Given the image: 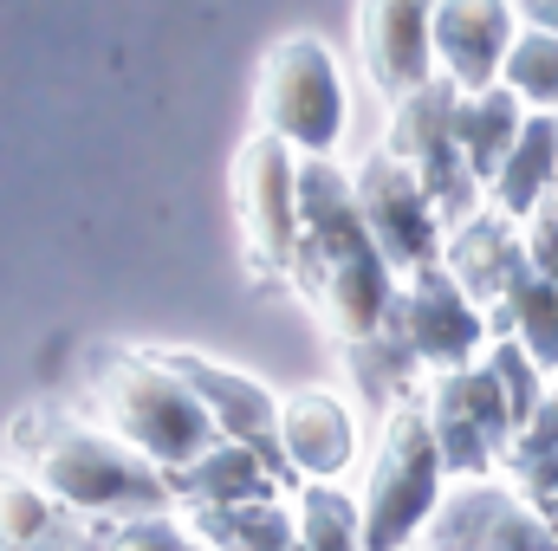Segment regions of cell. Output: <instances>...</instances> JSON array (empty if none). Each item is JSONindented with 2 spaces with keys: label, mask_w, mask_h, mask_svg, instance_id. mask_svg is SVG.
<instances>
[{
  "label": "cell",
  "mask_w": 558,
  "mask_h": 551,
  "mask_svg": "<svg viewBox=\"0 0 558 551\" xmlns=\"http://www.w3.org/2000/svg\"><path fill=\"white\" fill-rule=\"evenodd\" d=\"M428 13H435V0H364L357 7V39H364V65L377 78V91L410 98L428 85V72H435Z\"/></svg>",
  "instance_id": "5bb4252c"
},
{
  "label": "cell",
  "mask_w": 558,
  "mask_h": 551,
  "mask_svg": "<svg viewBox=\"0 0 558 551\" xmlns=\"http://www.w3.org/2000/svg\"><path fill=\"white\" fill-rule=\"evenodd\" d=\"M454 105H461V91H454L448 78H441V85L428 78L422 91L397 98L390 156L422 182V195L435 201V215H448V221L461 228V221H474L481 182H474V169H468V156H461V137H454Z\"/></svg>",
  "instance_id": "8992f818"
},
{
  "label": "cell",
  "mask_w": 558,
  "mask_h": 551,
  "mask_svg": "<svg viewBox=\"0 0 558 551\" xmlns=\"http://www.w3.org/2000/svg\"><path fill=\"white\" fill-rule=\"evenodd\" d=\"M546 519H553V532H558V493H553V500H546Z\"/></svg>",
  "instance_id": "4dcf8cb0"
},
{
  "label": "cell",
  "mask_w": 558,
  "mask_h": 551,
  "mask_svg": "<svg viewBox=\"0 0 558 551\" xmlns=\"http://www.w3.org/2000/svg\"><path fill=\"white\" fill-rule=\"evenodd\" d=\"M292 285L299 298L318 305V318L357 344L377 338L390 325L397 285L390 260L377 254L364 208H357V182L331 162V156H299V254H292Z\"/></svg>",
  "instance_id": "6da1fadb"
},
{
  "label": "cell",
  "mask_w": 558,
  "mask_h": 551,
  "mask_svg": "<svg viewBox=\"0 0 558 551\" xmlns=\"http://www.w3.org/2000/svg\"><path fill=\"white\" fill-rule=\"evenodd\" d=\"M234 208L260 273H292L299 254V156L274 131H254L234 156Z\"/></svg>",
  "instance_id": "52a82bcc"
},
{
  "label": "cell",
  "mask_w": 558,
  "mask_h": 551,
  "mask_svg": "<svg viewBox=\"0 0 558 551\" xmlns=\"http://www.w3.org/2000/svg\"><path fill=\"white\" fill-rule=\"evenodd\" d=\"M344 357H351V377H357L364 403H377V409H397V403L410 396L416 351L403 344V331H397V325H384L377 338H357V344H344Z\"/></svg>",
  "instance_id": "603a6c76"
},
{
  "label": "cell",
  "mask_w": 558,
  "mask_h": 551,
  "mask_svg": "<svg viewBox=\"0 0 558 551\" xmlns=\"http://www.w3.org/2000/svg\"><path fill=\"white\" fill-rule=\"evenodd\" d=\"M494 331H520L526 357L539 370H558V285H546L533 273V260H526V273L507 285V298L494 311Z\"/></svg>",
  "instance_id": "7402d4cb"
},
{
  "label": "cell",
  "mask_w": 558,
  "mask_h": 551,
  "mask_svg": "<svg viewBox=\"0 0 558 551\" xmlns=\"http://www.w3.org/2000/svg\"><path fill=\"white\" fill-rule=\"evenodd\" d=\"M448 267H454V285L474 298V305H500L507 285L526 273V247L513 241L507 215H474L454 228L448 241Z\"/></svg>",
  "instance_id": "ac0fdd59"
},
{
  "label": "cell",
  "mask_w": 558,
  "mask_h": 551,
  "mask_svg": "<svg viewBox=\"0 0 558 551\" xmlns=\"http://www.w3.org/2000/svg\"><path fill=\"white\" fill-rule=\"evenodd\" d=\"M390 325L403 331V344L416 351V364H435V370H461L481 351V338H487V318L454 285V273H441V267L410 273V285L390 305Z\"/></svg>",
  "instance_id": "8fae6325"
},
{
  "label": "cell",
  "mask_w": 558,
  "mask_h": 551,
  "mask_svg": "<svg viewBox=\"0 0 558 551\" xmlns=\"http://www.w3.org/2000/svg\"><path fill=\"white\" fill-rule=\"evenodd\" d=\"M428 434L448 474H487L500 448H513V409L494 383V370H448L428 396Z\"/></svg>",
  "instance_id": "9c48e42d"
},
{
  "label": "cell",
  "mask_w": 558,
  "mask_h": 551,
  "mask_svg": "<svg viewBox=\"0 0 558 551\" xmlns=\"http://www.w3.org/2000/svg\"><path fill=\"white\" fill-rule=\"evenodd\" d=\"M553 182H558V118H526L513 156L494 175V195H500L507 215H533Z\"/></svg>",
  "instance_id": "ffe728a7"
},
{
  "label": "cell",
  "mask_w": 558,
  "mask_h": 551,
  "mask_svg": "<svg viewBox=\"0 0 558 551\" xmlns=\"http://www.w3.org/2000/svg\"><path fill=\"white\" fill-rule=\"evenodd\" d=\"M260 118L279 143L305 156H331L344 137V85L318 39H286L260 65Z\"/></svg>",
  "instance_id": "5b68a950"
},
{
  "label": "cell",
  "mask_w": 558,
  "mask_h": 551,
  "mask_svg": "<svg viewBox=\"0 0 558 551\" xmlns=\"http://www.w3.org/2000/svg\"><path fill=\"white\" fill-rule=\"evenodd\" d=\"M507 85H513V98H526V105H558V33H526V39H513V52H507Z\"/></svg>",
  "instance_id": "484cf974"
},
{
  "label": "cell",
  "mask_w": 558,
  "mask_h": 551,
  "mask_svg": "<svg viewBox=\"0 0 558 551\" xmlns=\"http://www.w3.org/2000/svg\"><path fill=\"white\" fill-rule=\"evenodd\" d=\"M156 364H169V370L182 377V390L208 409V421H215L228 441L254 448V454L279 474V487L292 480V467H286V454H279V403H274L267 383H254V377H241V370H228V364H208V357H195V351H162Z\"/></svg>",
  "instance_id": "30bf717a"
},
{
  "label": "cell",
  "mask_w": 558,
  "mask_h": 551,
  "mask_svg": "<svg viewBox=\"0 0 558 551\" xmlns=\"http://www.w3.org/2000/svg\"><path fill=\"white\" fill-rule=\"evenodd\" d=\"M85 390L98 415L118 428L124 448H137L149 467L162 474H182L195 454L215 448V421L208 409L182 390V377L143 351H124V344H92L85 351Z\"/></svg>",
  "instance_id": "3957f363"
},
{
  "label": "cell",
  "mask_w": 558,
  "mask_h": 551,
  "mask_svg": "<svg viewBox=\"0 0 558 551\" xmlns=\"http://www.w3.org/2000/svg\"><path fill=\"white\" fill-rule=\"evenodd\" d=\"M195 532H202V546H221V551H305L299 546V519L279 500L195 513Z\"/></svg>",
  "instance_id": "44dd1931"
},
{
  "label": "cell",
  "mask_w": 558,
  "mask_h": 551,
  "mask_svg": "<svg viewBox=\"0 0 558 551\" xmlns=\"http://www.w3.org/2000/svg\"><path fill=\"white\" fill-rule=\"evenodd\" d=\"M351 448H357V421L338 396L325 390H305L292 403H279V454L299 480H331L351 467Z\"/></svg>",
  "instance_id": "9a60e30c"
},
{
  "label": "cell",
  "mask_w": 558,
  "mask_h": 551,
  "mask_svg": "<svg viewBox=\"0 0 558 551\" xmlns=\"http://www.w3.org/2000/svg\"><path fill=\"white\" fill-rule=\"evenodd\" d=\"M175 500H189L195 513H215V506H254V500H274L279 474L241 441H215L208 454H195L182 474H169Z\"/></svg>",
  "instance_id": "e0dca14e"
},
{
  "label": "cell",
  "mask_w": 558,
  "mask_h": 551,
  "mask_svg": "<svg viewBox=\"0 0 558 551\" xmlns=\"http://www.w3.org/2000/svg\"><path fill=\"white\" fill-rule=\"evenodd\" d=\"M441 506V454L428 409L397 403L377 441V467L364 487V551H403Z\"/></svg>",
  "instance_id": "277c9868"
},
{
  "label": "cell",
  "mask_w": 558,
  "mask_h": 551,
  "mask_svg": "<svg viewBox=\"0 0 558 551\" xmlns=\"http://www.w3.org/2000/svg\"><path fill=\"white\" fill-rule=\"evenodd\" d=\"M526 13H533L539 33H558V0H526Z\"/></svg>",
  "instance_id": "f546056e"
},
{
  "label": "cell",
  "mask_w": 558,
  "mask_h": 551,
  "mask_svg": "<svg viewBox=\"0 0 558 551\" xmlns=\"http://www.w3.org/2000/svg\"><path fill=\"white\" fill-rule=\"evenodd\" d=\"M299 546L305 551H364V513L331 480H299Z\"/></svg>",
  "instance_id": "cb8c5ba5"
},
{
  "label": "cell",
  "mask_w": 558,
  "mask_h": 551,
  "mask_svg": "<svg viewBox=\"0 0 558 551\" xmlns=\"http://www.w3.org/2000/svg\"><path fill=\"white\" fill-rule=\"evenodd\" d=\"M520 124L526 118H520V98L513 91H474V98L454 105V137H461V156H468L474 182H494L500 175V162L520 143Z\"/></svg>",
  "instance_id": "d6986e66"
},
{
  "label": "cell",
  "mask_w": 558,
  "mask_h": 551,
  "mask_svg": "<svg viewBox=\"0 0 558 551\" xmlns=\"http://www.w3.org/2000/svg\"><path fill=\"white\" fill-rule=\"evenodd\" d=\"M357 208H364V228L377 241V254L403 273H422L441 260V215L435 201L422 195V182L390 156L377 149L364 169H357Z\"/></svg>",
  "instance_id": "ba28073f"
},
{
  "label": "cell",
  "mask_w": 558,
  "mask_h": 551,
  "mask_svg": "<svg viewBox=\"0 0 558 551\" xmlns=\"http://www.w3.org/2000/svg\"><path fill=\"white\" fill-rule=\"evenodd\" d=\"M422 532H428V551H558L553 526H539L513 493H494V487L448 493Z\"/></svg>",
  "instance_id": "4fadbf2b"
},
{
  "label": "cell",
  "mask_w": 558,
  "mask_h": 551,
  "mask_svg": "<svg viewBox=\"0 0 558 551\" xmlns=\"http://www.w3.org/2000/svg\"><path fill=\"white\" fill-rule=\"evenodd\" d=\"M507 461H513V480L546 506V500L558 493V403H539V415L513 434Z\"/></svg>",
  "instance_id": "d4e9b609"
},
{
  "label": "cell",
  "mask_w": 558,
  "mask_h": 551,
  "mask_svg": "<svg viewBox=\"0 0 558 551\" xmlns=\"http://www.w3.org/2000/svg\"><path fill=\"white\" fill-rule=\"evenodd\" d=\"M526 260H533V273L558 285V215H546L539 228H533V241H526Z\"/></svg>",
  "instance_id": "f1b7e54d"
},
{
  "label": "cell",
  "mask_w": 558,
  "mask_h": 551,
  "mask_svg": "<svg viewBox=\"0 0 558 551\" xmlns=\"http://www.w3.org/2000/svg\"><path fill=\"white\" fill-rule=\"evenodd\" d=\"M435 59L454 91H494V72L513 52V7L507 0H435L428 13Z\"/></svg>",
  "instance_id": "7c38bea8"
},
{
  "label": "cell",
  "mask_w": 558,
  "mask_h": 551,
  "mask_svg": "<svg viewBox=\"0 0 558 551\" xmlns=\"http://www.w3.org/2000/svg\"><path fill=\"white\" fill-rule=\"evenodd\" d=\"M105 551H208L195 526L169 519V513H149V519H124V526H105Z\"/></svg>",
  "instance_id": "83f0119b"
},
{
  "label": "cell",
  "mask_w": 558,
  "mask_h": 551,
  "mask_svg": "<svg viewBox=\"0 0 558 551\" xmlns=\"http://www.w3.org/2000/svg\"><path fill=\"white\" fill-rule=\"evenodd\" d=\"M7 454L33 487H46L59 506H72L92 526H124L175 506V487L162 467H149L137 448L72 421L59 409H26L7 428Z\"/></svg>",
  "instance_id": "7a4b0ae2"
},
{
  "label": "cell",
  "mask_w": 558,
  "mask_h": 551,
  "mask_svg": "<svg viewBox=\"0 0 558 551\" xmlns=\"http://www.w3.org/2000/svg\"><path fill=\"white\" fill-rule=\"evenodd\" d=\"M487 370H494V383H500V396H507V409H513V428H526L533 415H539V364L526 357V344H494V357H487Z\"/></svg>",
  "instance_id": "4316f807"
},
{
  "label": "cell",
  "mask_w": 558,
  "mask_h": 551,
  "mask_svg": "<svg viewBox=\"0 0 558 551\" xmlns=\"http://www.w3.org/2000/svg\"><path fill=\"white\" fill-rule=\"evenodd\" d=\"M0 551H105V526L78 519L26 474H0Z\"/></svg>",
  "instance_id": "2e32d148"
}]
</instances>
